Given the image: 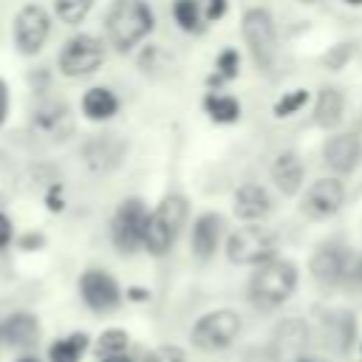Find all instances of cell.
I'll return each instance as SVG.
<instances>
[{
  "instance_id": "6da1fadb",
  "label": "cell",
  "mask_w": 362,
  "mask_h": 362,
  "mask_svg": "<svg viewBox=\"0 0 362 362\" xmlns=\"http://www.w3.org/2000/svg\"><path fill=\"white\" fill-rule=\"evenodd\" d=\"M156 28V14L147 0H113L105 14L107 42L119 54H130Z\"/></svg>"
},
{
  "instance_id": "7a4b0ae2",
  "label": "cell",
  "mask_w": 362,
  "mask_h": 362,
  "mask_svg": "<svg viewBox=\"0 0 362 362\" xmlns=\"http://www.w3.org/2000/svg\"><path fill=\"white\" fill-rule=\"evenodd\" d=\"M297 288V266L286 257H272L255 266L249 277V300L257 308H277L283 305Z\"/></svg>"
},
{
  "instance_id": "3957f363",
  "label": "cell",
  "mask_w": 362,
  "mask_h": 362,
  "mask_svg": "<svg viewBox=\"0 0 362 362\" xmlns=\"http://www.w3.org/2000/svg\"><path fill=\"white\" fill-rule=\"evenodd\" d=\"M189 218V204L181 192H170L158 201V206L147 215V226H144V249L156 257L167 255L175 243V238L181 235L184 223Z\"/></svg>"
},
{
  "instance_id": "277c9868",
  "label": "cell",
  "mask_w": 362,
  "mask_h": 362,
  "mask_svg": "<svg viewBox=\"0 0 362 362\" xmlns=\"http://www.w3.org/2000/svg\"><path fill=\"white\" fill-rule=\"evenodd\" d=\"M240 31H243V42H246L257 71L272 74V68L277 62V28H274V17L269 14V8H263V6L246 8L240 17Z\"/></svg>"
},
{
  "instance_id": "5b68a950",
  "label": "cell",
  "mask_w": 362,
  "mask_h": 362,
  "mask_svg": "<svg viewBox=\"0 0 362 362\" xmlns=\"http://www.w3.org/2000/svg\"><path fill=\"white\" fill-rule=\"evenodd\" d=\"M102 62H105V45L93 34L68 37L65 45L59 48V57H57V68L68 79H82V76L96 74L102 68Z\"/></svg>"
},
{
  "instance_id": "8992f818",
  "label": "cell",
  "mask_w": 362,
  "mask_h": 362,
  "mask_svg": "<svg viewBox=\"0 0 362 362\" xmlns=\"http://www.w3.org/2000/svg\"><path fill=\"white\" fill-rule=\"evenodd\" d=\"M277 238L266 226H240L226 238V257L235 266H260L274 257Z\"/></svg>"
},
{
  "instance_id": "52a82bcc",
  "label": "cell",
  "mask_w": 362,
  "mask_h": 362,
  "mask_svg": "<svg viewBox=\"0 0 362 362\" xmlns=\"http://www.w3.org/2000/svg\"><path fill=\"white\" fill-rule=\"evenodd\" d=\"M147 206L141 198H124L110 221V238L113 246L122 255H133L136 249H144V226H147Z\"/></svg>"
},
{
  "instance_id": "ba28073f",
  "label": "cell",
  "mask_w": 362,
  "mask_h": 362,
  "mask_svg": "<svg viewBox=\"0 0 362 362\" xmlns=\"http://www.w3.org/2000/svg\"><path fill=\"white\" fill-rule=\"evenodd\" d=\"M238 334H240V314L232 308H215L192 325L189 339L198 351L209 354V351H221V348L232 345Z\"/></svg>"
},
{
  "instance_id": "9c48e42d",
  "label": "cell",
  "mask_w": 362,
  "mask_h": 362,
  "mask_svg": "<svg viewBox=\"0 0 362 362\" xmlns=\"http://www.w3.org/2000/svg\"><path fill=\"white\" fill-rule=\"evenodd\" d=\"M14 45L23 57H34L42 51V45L51 37V14L40 3H28L17 11L14 25H11Z\"/></svg>"
},
{
  "instance_id": "30bf717a",
  "label": "cell",
  "mask_w": 362,
  "mask_h": 362,
  "mask_svg": "<svg viewBox=\"0 0 362 362\" xmlns=\"http://www.w3.org/2000/svg\"><path fill=\"white\" fill-rule=\"evenodd\" d=\"M345 204V187L337 175H325L308 184V189L303 192L300 201V212L311 221H325L331 215H337Z\"/></svg>"
},
{
  "instance_id": "8fae6325",
  "label": "cell",
  "mask_w": 362,
  "mask_h": 362,
  "mask_svg": "<svg viewBox=\"0 0 362 362\" xmlns=\"http://www.w3.org/2000/svg\"><path fill=\"white\" fill-rule=\"evenodd\" d=\"M269 351H272L274 362H300V359H305L308 356L305 354L308 351V325L297 317L283 320L272 334Z\"/></svg>"
},
{
  "instance_id": "7c38bea8",
  "label": "cell",
  "mask_w": 362,
  "mask_h": 362,
  "mask_svg": "<svg viewBox=\"0 0 362 362\" xmlns=\"http://www.w3.org/2000/svg\"><path fill=\"white\" fill-rule=\"evenodd\" d=\"M79 294H82L85 305L93 308V311H113L122 303L119 283L102 269H88L79 277Z\"/></svg>"
},
{
  "instance_id": "4fadbf2b",
  "label": "cell",
  "mask_w": 362,
  "mask_h": 362,
  "mask_svg": "<svg viewBox=\"0 0 362 362\" xmlns=\"http://www.w3.org/2000/svg\"><path fill=\"white\" fill-rule=\"evenodd\" d=\"M362 161V141L356 133H334L322 144V164L337 175L354 173Z\"/></svg>"
},
{
  "instance_id": "5bb4252c",
  "label": "cell",
  "mask_w": 362,
  "mask_h": 362,
  "mask_svg": "<svg viewBox=\"0 0 362 362\" xmlns=\"http://www.w3.org/2000/svg\"><path fill=\"white\" fill-rule=\"evenodd\" d=\"M124 153H127V144H124L116 133L90 136V139L82 144L85 164H88L93 173H110V170H116V167L124 161Z\"/></svg>"
},
{
  "instance_id": "9a60e30c",
  "label": "cell",
  "mask_w": 362,
  "mask_h": 362,
  "mask_svg": "<svg viewBox=\"0 0 362 362\" xmlns=\"http://www.w3.org/2000/svg\"><path fill=\"white\" fill-rule=\"evenodd\" d=\"M31 127L40 136L51 139V141H65L71 136V130H74V119H71V110H68L65 102H54L51 99V102H42V105L34 107Z\"/></svg>"
},
{
  "instance_id": "2e32d148",
  "label": "cell",
  "mask_w": 362,
  "mask_h": 362,
  "mask_svg": "<svg viewBox=\"0 0 362 362\" xmlns=\"http://www.w3.org/2000/svg\"><path fill=\"white\" fill-rule=\"evenodd\" d=\"M272 206H274V201H272L269 189H266L263 184H255V181L240 184V187L235 189V195H232V212H235L240 221H246V223L263 221V218L272 212Z\"/></svg>"
},
{
  "instance_id": "e0dca14e",
  "label": "cell",
  "mask_w": 362,
  "mask_h": 362,
  "mask_svg": "<svg viewBox=\"0 0 362 362\" xmlns=\"http://www.w3.org/2000/svg\"><path fill=\"white\" fill-rule=\"evenodd\" d=\"M311 277L322 286H334L348 274V252L339 243H322L314 255H311Z\"/></svg>"
},
{
  "instance_id": "ac0fdd59",
  "label": "cell",
  "mask_w": 362,
  "mask_h": 362,
  "mask_svg": "<svg viewBox=\"0 0 362 362\" xmlns=\"http://www.w3.org/2000/svg\"><path fill=\"white\" fill-rule=\"evenodd\" d=\"M269 175L274 181V187L283 195H297L303 189V178H305V164L300 158L297 150H280L269 167Z\"/></svg>"
},
{
  "instance_id": "d6986e66",
  "label": "cell",
  "mask_w": 362,
  "mask_h": 362,
  "mask_svg": "<svg viewBox=\"0 0 362 362\" xmlns=\"http://www.w3.org/2000/svg\"><path fill=\"white\" fill-rule=\"evenodd\" d=\"M221 238H223V218L218 212H204L195 218L192 223V238H189V246H192V255L198 260H209L218 246H221Z\"/></svg>"
},
{
  "instance_id": "ffe728a7",
  "label": "cell",
  "mask_w": 362,
  "mask_h": 362,
  "mask_svg": "<svg viewBox=\"0 0 362 362\" xmlns=\"http://www.w3.org/2000/svg\"><path fill=\"white\" fill-rule=\"evenodd\" d=\"M345 116V96L339 88H320L317 102H314V124L322 130H334Z\"/></svg>"
},
{
  "instance_id": "44dd1931",
  "label": "cell",
  "mask_w": 362,
  "mask_h": 362,
  "mask_svg": "<svg viewBox=\"0 0 362 362\" xmlns=\"http://www.w3.org/2000/svg\"><path fill=\"white\" fill-rule=\"evenodd\" d=\"M82 113L90 122H107L119 113V96L110 88H88L82 96Z\"/></svg>"
},
{
  "instance_id": "7402d4cb",
  "label": "cell",
  "mask_w": 362,
  "mask_h": 362,
  "mask_svg": "<svg viewBox=\"0 0 362 362\" xmlns=\"http://www.w3.org/2000/svg\"><path fill=\"white\" fill-rule=\"evenodd\" d=\"M3 339L11 345V348H31L37 342V334H40V325H37V317L31 314H11L3 328H0Z\"/></svg>"
},
{
  "instance_id": "603a6c76",
  "label": "cell",
  "mask_w": 362,
  "mask_h": 362,
  "mask_svg": "<svg viewBox=\"0 0 362 362\" xmlns=\"http://www.w3.org/2000/svg\"><path fill=\"white\" fill-rule=\"evenodd\" d=\"M204 113L215 122V124H232L240 119V102L229 93H215L209 90L204 96Z\"/></svg>"
},
{
  "instance_id": "cb8c5ba5",
  "label": "cell",
  "mask_w": 362,
  "mask_h": 362,
  "mask_svg": "<svg viewBox=\"0 0 362 362\" xmlns=\"http://www.w3.org/2000/svg\"><path fill=\"white\" fill-rule=\"evenodd\" d=\"M173 17H175L178 28L187 31V34H198L206 25L201 0H173Z\"/></svg>"
},
{
  "instance_id": "d4e9b609",
  "label": "cell",
  "mask_w": 362,
  "mask_h": 362,
  "mask_svg": "<svg viewBox=\"0 0 362 362\" xmlns=\"http://www.w3.org/2000/svg\"><path fill=\"white\" fill-rule=\"evenodd\" d=\"M85 348H88V337L85 334H71L65 339H57L51 345L48 356H51V362H79Z\"/></svg>"
},
{
  "instance_id": "484cf974",
  "label": "cell",
  "mask_w": 362,
  "mask_h": 362,
  "mask_svg": "<svg viewBox=\"0 0 362 362\" xmlns=\"http://www.w3.org/2000/svg\"><path fill=\"white\" fill-rule=\"evenodd\" d=\"M93 8V0H54V14L65 25H79Z\"/></svg>"
},
{
  "instance_id": "4316f807",
  "label": "cell",
  "mask_w": 362,
  "mask_h": 362,
  "mask_svg": "<svg viewBox=\"0 0 362 362\" xmlns=\"http://www.w3.org/2000/svg\"><path fill=\"white\" fill-rule=\"evenodd\" d=\"M240 71V54L235 48H223L218 57H215V74L209 76V85H221V82H229L235 79Z\"/></svg>"
},
{
  "instance_id": "83f0119b",
  "label": "cell",
  "mask_w": 362,
  "mask_h": 362,
  "mask_svg": "<svg viewBox=\"0 0 362 362\" xmlns=\"http://www.w3.org/2000/svg\"><path fill=\"white\" fill-rule=\"evenodd\" d=\"M308 99H311V93H308L305 88H291V90H286V93L274 102L272 113H274L277 119H288V116L300 113V110L308 105Z\"/></svg>"
},
{
  "instance_id": "f1b7e54d",
  "label": "cell",
  "mask_w": 362,
  "mask_h": 362,
  "mask_svg": "<svg viewBox=\"0 0 362 362\" xmlns=\"http://www.w3.org/2000/svg\"><path fill=\"white\" fill-rule=\"evenodd\" d=\"M127 348V334L119 331V328H110L105 331L99 339H96V354L105 359V356H122Z\"/></svg>"
},
{
  "instance_id": "f546056e",
  "label": "cell",
  "mask_w": 362,
  "mask_h": 362,
  "mask_svg": "<svg viewBox=\"0 0 362 362\" xmlns=\"http://www.w3.org/2000/svg\"><path fill=\"white\" fill-rule=\"evenodd\" d=\"M141 362H184V351L175 348V345H167V348H156L153 354H147Z\"/></svg>"
},
{
  "instance_id": "4dcf8cb0",
  "label": "cell",
  "mask_w": 362,
  "mask_h": 362,
  "mask_svg": "<svg viewBox=\"0 0 362 362\" xmlns=\"http://www.w3.org/2000/svg\"><path fill=\"white\" fill-rule=\"evenodd\" d=\"M226 6H229V0H201V8H204L206 23H218L226 14Z\"/></svg>"
},
{
  "instance_id": "1f68e13d",
  "label": "cell",
  "mask_w": 362,
  "mask_h": 362,
  "mask_svg": "<svg viewBox=\"0 0 362 362\" xmlns=\"http://www.w3.org/2000/svg\"><path fill=\"white\" fill-rule=\"evenodd\" d=\"M8 107H11V93H8V85L0 79V127L8 119Z\"/></svg>"
},
{
  "instance_id": "d6a6232c",
  "label": "cell",
  "mask_w": 362,
  "mask_h": 362,
  "mask_svg": "<svg viewBox=\"0 0 362 362\" xmlns=\"http://www.w3.org/2000/svg\"><path fill=\"white\" fill-rule=\"evenodd\" d=\"M11 235H14L11 221H8V215H6V212H0V249L11 243Z\"/></svg>"
},
{
  "instance_id": "836d02e7",
  "label": "cell",
  "mask_w": 362,
  "mask_h": 362,
  "mask_svg": "<svg viewBox=\"0 0 362 362\" xmlns=\"http://www.w3.org/2000/svg\"><path fill=\"white\" fill-rule=\"evenodd\" d=\"M102 362H130V359H127V356H124V354H122V356H105V359H102Z\"/></svg>"
},
{
  "instance_id": "e575fe53",
  "label": "cell",
  "mask_w": 362,
  "mask_h": 362,
  "mask_svg": "<svg viewBox=\"0 0 362 362\" xmlns=\"http://www.w3.org/2000/svg\"><path fill=\"white\" fill-rule=\"evenodd\" d=\"M300 362H328V359H320V356H305V359H300Z\"/></svg>"
},
{
  "instance_id": "d590c367",
  "label": "cell",
  "mask_w": 362,
  "mask_h": 362,
  "mask_svg": "<svg viewBox=\"0 0 362 362\" xmlns=\"http://www.w3.org/2000/svg\"><path fill=\"white\" fill-rule=\"evenodd\" d=\"M348 6H362V0H345Z\"/></svg>"
},
{
  "instance_id": "8d00e7d4",
  "label": "cell",
  "mask_w": 362,
  "mask_h": 362,
  "mask_svg": "<svg viewBox=\"0 0 362 362\" xmlns=\"http://www.w3.org/2000/svg\"><path fill=\"white\" fill-rule=\"evenodd\" d=\"M356 274L362 277V257H359V263H356Z\"/></svg>"
},
{
  "instance_id": "74e56055",
  "label": "cell",
  "mask_w": 362,
  "mask_h": 362,
  "mask_svg": "<svg viewBox=\"0 0 362 362\" xmlns=\"http://www.w3.org/2000/svg\"><path fill=\"white\" fill-rule=\"evenodd\" d=\"M17 362H37V359H31V356H25V359H17Z\"/></svg>"
},
{
  "instance_id": "f35d334b",
  "label": "cell",
  "mask_w": 362,
  "mask_h": 362,
  "mask_svg": "<svg viewBox=\"0 0 362 362\" xmlns=\"http://www.w3.org/2000/svg\"><path fill=\"white\" fill-rule=\"evenodd\" d=\"M303 3H314V0H303Z\"/></svg>"
},
{
  "instance_id": "ab89813d",
  "label": "cell",
  "mask_w": 362,
  "mask_h": 362,
  "mask_svg": "<svg viewBox=\"0 0 362 362\" xmlns=\"http://www.w3.org/2000/svg\"><path fill=\"white\" fill-rule=\"evenodd\" d=\"M0 337H3V334H0Z\"/></svg>"
}]
</instances>
